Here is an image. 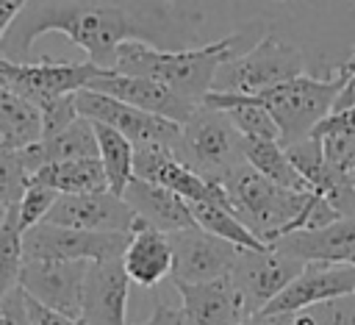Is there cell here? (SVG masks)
<instances>
[{
    "mask_svg": "<svg viewBox=\"0 0 355 325\" xmlns=\"http://www.w3.org/2000/svg\"><path fill=\"white\" fill-rule=\"evenodd\" d=\"M28 181L42 183L58 194H83V192H105V169L100 158H64L42 164Z\"/></svg>",
    "mask_w": 355,
    "mask_h": 325,
    "instance_id": "22",
    "label": "cell"
},
{
    "mask_svg": "<svg viewBox=\"0 0 355 325\" xmlns=\"http://www.w3.org/2000/svg\"><path fill=\"white\" fill-rule=\"evenodd\" d=\"M302 72H305L302 50L275 33H263L250 50H241L233 58L219 64L211 89L214 92L258 94L269 86L283 83Z\"/></svg>",
    "mask_w": 355,
    "mask_h": 325,
    "instance_id": "6",
    "label": "cell"
},
{
    "mask_svg": "<svg viewBox=\"0 0 355 325\" xmlns=\"http://www.w3.org/2000/svg\"><path fill=\"white\" fill-rule=\"evenodd\" d=\"M133 175L150 183L166 186L180 194L186 203H219L230 208L227 192L219 181H211L183 164L169 147H136L133 150ZM233 211V208H230Z\"/></svg>",
    "mask_w": 355,
    "mask_h": 325,
    "instance_id": "12",
    "label": "cell"
},
{
    "mask_svg": "<svg viewBox=\"0 0 355 325\" xmlns=\"http://www.w3.org/2000/svg\"><path fill=\"white\" fill-rule=\"evenodd\" d=\"M55 197H58V192H53V189L42 186V183H33V181H28V183H25V189H22L19 200L14 203V206H17V219H19L22 233H25L28 228H33V225L44 222V217H47V211L53 208Z\"/></svg>",
    "mask_w": 355,
    "mask_h": 325,
    "instance_id": "30",
    "label": "cell"
},
{
    "mask_svg": "<svg viewBox=\"0 0 355 325\" xmlns=\"http://www.w3.org/2000/svg\"><path fill=\"white\" fill-rule=\"evenodd\" d=\"M6 211H8V203H3V200H0V222H3V217H6Z\"/></svg>",
    "mask_w": 355,
    "mask_h": 325,
    "instance_id": "39",
    "label": "cell"
},
{
    "mask_svg": "<svg viewBox=\"0 0 355 325\" xmlns=\"http://www.w3.org/2000/svg\"><path fill=\"white\" fill-rule=\"evenodd\" d=\"M347 78H349V67L344 64L330 78H311L302 72L258 92V100L277 122L280 144H294L311 136V131L330 114Z\"/></svg>",
    "mask_w": 355,
    "mask_h": 325,
    "instance_id": "4",
    "label": "cell"
},
{
    "mask_svg": "<svg viewBox=\"0 0 355 325\" xmlns=\"http://www.w3.org/2000/svg\"><path fill=\"white\" fill-rule=\"evenodd\" d=\"M180 294V319L183 325H236L244 317L241 297L227 275L200 283L175 281Z\"/></svg>",
    "mask_w": 355,
    "mask_h": 325,
    "instance_id": "18",
    "label": "cell"
},
{
    "mask_svg": "<svg viewBox=\"0 0 355 325\" xmlns=\"http://www.w3.org/2000/svg\"><path fill=\"white\" fill-rule=\"evenodd\" d=\"M122 197L128 200V206L133 208L136 219L161 231V233H175V231H183V228H191L197 225L194 217H191V208L189 203L169 192L166 186H158V183H150L144 178H130Z\"/></svg>",
    "mask_w": 355,
    "mask_h": 325,
    "instance_id": "20",
    "label": "cell"
},
{
    "mask_svg": "<svg viewBox=\"0 0 355 325\" xmlns=\"http://www.w3.org/2000/svg\"><path fill=\"white\" fill-rule=\"evenodd\" d=\"M0 136L14 147H28L42 139L39 108L0 83Z\"/></svg>",
    "mask_w": 355,
    "mask_h": 325,
    "instance_id": "24",
    "label": "cell"
},
{
    "mask_svg": "<svg viewBox=\"0 0 355 325\" xmlns=\"http://www.w3.org/2000/svg\"><path fill=\"white\" fill-rule=\"evenodd\" d=\"M175 156L194 172L219 181L244 161V136L227 119L225 111L200 103L194 114L180 125Z\"/></svg>",
    "mask_w": 355,
    "mask_h": 325,
    "instance_id": "5",
    "label": "cell"
},
{
    "mask_svg": "<svg viewBox=\"0 0 355 325\" xmlns=\"http://www.w3.org/2000/svg\"><path fill=\"white\" fill-rule=\"evenodd\" d=\"M39 114H42V139L55 136L75 117H80L78 114V106H75V94H61V97L47 100L44 106H39Z\"/></svg>",
    "mask_w": 355,
    "mask_h": 325,
    "instance_id": "32",
    "label": "cell"
},
{
    "mask_svg": "<svg viewBox=\"0 0 355 325\" xmlns=\"http://www.w3.org/2000/svg\"><path fill=\"white\" fill-rule=\"evenodd\" d=\"M25 303H28V314H31L33 325H86L83 319H78V317H67V314H61V311H53V308L36 303V300L28 297V294H25Z\"/></svg>",
    "mask_w": 355,
    "mask_h": 325,
    "instance_id": "35",
    "label": "cell"
},
{
    "mask_svg": "<svg viewBox=\"0 0 355 325\" xmlns=\"http://www.w3.org/2000/svg\"><path fill=\"white\" fill-rule=\"evenodd\" d=\"M141 325H183V319H180V308L166 306L164 300H155L153 314H150L147 322H141Z\"/></svg>",
    "mask_w": 355,
    "mask_h": 325,
    "instance_id": "36",
    "label": "cell"
},
{
    "mask_svg": "<svg viewBox=\"0 0 355 325\" xmlns=\"http://www.w3.org/2000/svg\"><path fill=\"white\" fill-rule=\"evenodd\" d=\"M130 233H100L39 222L22 233L25 258H64V261H105L122 258Z\"/></svg>",
    "mask_w": 355,
    "mask_h": 325,
    "instance_id": "9",
    "label": "cell"
},
{
    "mask_svg": "<svg viewBox=\"0 0 355 325\" xmlns=\"http://www.w3.org/2000/svg\"><path fill=\"white\" fill-rule=\"evenodd\" d=\"M0 325H33L25 303V292L17 286L0 297Z\"/></svg>",
    "mask_w": 355,
    "mask_h": 325,
    "instance_id": "33",
    "label": "cell"
},
{
    "mask_svg": "<svg viewBox=\"0 0 355 325\" xmlns=\"http://www.w3.org/2000/svg\"><path fill=\"white\" fill-rule=\"evenodd\" d=\"M236 325H288V314H252Z\"/></svg>",
    "mask_w": 355,
    "mask_h": 325,
    "instance_id": "38",
    "label": "cell"
},
{
    "mask_svg": "<svg viewBox=\"0 0 355 325\" xmlns=\"http://www.w3.org/2000/svg\"><path fill=\"white\" fill-rule=\"evenodd\" d=\"M189 208H191L194 222L202 231H208V233H214V236H219V239H225V242H230V244H236L241 250H266L269 247L227 206H219V203H189Z\"/></svg>",
    "mask_w": 355,
    "mask_h": 325,
    "instance_id": "26",
    "label": "cell"
},
{
    "mask_svg": "<svg viewBox=\"0 0 355 325\" xmlns=\"http://www.w3.org/2000/svg\"><path fill=\"white\" fill-rule=\"evenodd\" d=\"M22 261H25L22 228H19V219H17V206L11 203L3 222H0V297L19 286Z\"/></svg>",
    "mask_w": 355,
    "mask_h": 325,
    "instance_id": "27",
    "label": "cell"
},
{
    "mask_svg": "<svg viewBox=\"0 0 355 325\" xmlns=\"http://www.w3.org/2000/svg\"><path fill=\"white\" fill-rule=\"evenodd\" d=\"M349 264H352V267H355V256H352V258H349Z\"/></svg>",
    "mask_w": 355,
    "mask_h": 325,
    "instance_id": "40",
    "label": "cell"
},
{
    "mask_svg": "<svg viewBox=\"0 0 355 325\" xmlns=\"http://www.w3.org/2000/svg\"><path fill=\"white\" fill-rule=\"evenodd\" d=\"M44 222L100 233H130L136 228V214L122 194L105 189L83 194H58Z\"/></svg>",
    "mask_w": 355,
    "mask_h": 325,
    "instance_id": "13",
    "label": "cell"
},
{
    "mask_svg": "<svg viewBox=\"0 0 355 325\" xmlns=\"http://www.w3.org/2000/svg\"><path fill=\"white\" fill-rule=\"evenodd\" d=\"M311 133H349L355 136V103L338 111H330Z\"/></svg>",
    "mask_w": 355,
    "mask_h": 325,
    "instance_id": "34",
    "label": "cell"
},
{
    "mask_svg": "<svg viewBox=\"0 0 355 325\" xmlns=\"http://www.w3.org/2000/svg\"><path fill=\"white\" fill-rule=\"evenodd\" d=\"M28 0H0V47H3V39L11 28V22L17 19V14L25 8Z\"/></svg>",
    "mask_w": 355,
    "mask_h": 325,
    "instance_id": "37",
    "label": "cell"
},
{
    "mask_svg": "<svg viewBox=\"0 0 355 325\" xmlns=\"http://www.w3.org/2000/svg\"><path fill=\"white\" fill-rule=\"evenodd\" d=\"M92 125H94V136H97V158L105 169L108 189L114 194H122L128 181L133 178V150L136 147L111 125H103V122H92Z\"/></svg>",
    "mask_w": 355,
    "mask_h": 325,
    "instance_id": "25",
    "label": "cell"
},
{
    "mask_svg": "<svg viewBox=\"0 0 355 325\" xmlns=\"http://www.w3.org/2000/svg\"><path fill=\"white\" fill-rule=\"evenodd\" d=\"M302 269V261L266 247V250H239V258L233 264V269L227 272V278L233 281L241 306H244V317L258 314L277 292L286 289V283Z\"/></svg>",
    "mask_w": 355,
    "mask_h": 325,
    "instance_id": "10",
    "label": "cell"
},
{
    "mask_svg": "<svg viewBox=\"0 0 355 325\" xmlns=\"http://www.w3.org/2000/svg\"><path fill=\"white\" fill-rule=\"evenodd\" d=\"M169 242H172V278L186 283H200L227 275L241 250L202 231L200 225L169 233Z\"/></svg>",
    "mask_w": 355,
    "mask_h": 325,
    "instance_id": "14",
    "label": "cell"
},
{
    "mask_svg": "<svg viewBox=\"0 0 355 325\" xmlns=\"http://www.w3.org/2000/svg\"><path fill=\"white\" fill-rule=\"evenodd\" d=\"M83 89H94V92H103V94H111L122 103H130L136 108H144L150 114H158V117H166L172 122H186L194 108L200 103L178 94L175 89L153 81V78H144V75H125V72H116V69H105L100 72L94 81H89V86Z\"/></svg>",
    "mask_w": 355,
    "mask_h": 325,
    "instance_id": "16",
    "label": "cell"
},
{
    "mask_svg": "<svg viewBox=\"0 0 355 325\" xmlns=\"http://www.w3.org/2000/svg\"><path fill=\"white\" fill-rule=\"evenodd\" d=\"M311 136L319 139L327 167L336 175L355 181V136L349 133H311Z\"/></svg>",
    "mask_w": 355,
    "mask_h": 325,
    "instance_id": "31",
    "label": "cell"
},
{
    "mask_svg": "<svg viewBox=\"0 0 355 325\" xmlns=\"http://www.w3.org/2000/svg\"><path fill=\"white\" fill-rule=\"evenodd\" d=\"M75 106H78L80 117H86L92 122L111 125L133 147H169V150L178 147L180 122L150 114L144 108H136L130 103H122V100L103 94V92H94V89H78Z\"/></svg>",
    "mask_w": 355,
    "mask_h": 325,
    "instance_id": "7",
    "label": "cell"
},
{
    "mask_svg": "<svg viewBox=\"0 0 355 325\" xmlns=\"http://www.w3.org/2000/svg\"><path fill=\"white\" fill-rule=\"evenodd\" d=\"M89 261L64 258H25L19 269V289L36 303L80 319V294Z\"/></svg>",
    "mask_w": 355,
    "mask_h": 325,
    "instance_id": "11",
    "label": "cell"
},
{
    "mask_svg": "<svg viewBox=\"0 0 355 325\" xmlns=\"http://www.w3.org/2000/svg\"><path fill=\"white\" fill-rule=\"evenodd\" d=\"M130 278L122 258L89 261L80 294V319L86 325H128Z\"/></svg>",
    "mask_w": 355,
    "mask_h": 325,
    "instance_id": "17",
    "label": "cell"
},
{
    "mask_svg": "<svg viewBox=\"0 0 355 325\" xmlns=\"http://www.w3.org/2000/svg\"><path fill=\"white\" fill-rule=\"evenodd\" d=\"M275 250L297 261H324V264H349L355 256V214L338 217L319 228H302L272 242Z\"/></svg>",
    "mask_w": 355,
    "mask_h": 325,
    "instance_id": "19",
    "label": "cell"
},
{
    "mask_svg": "<svg viewBox=\"0 0 355 325\" xmlns=\"http://www.w3.org/2000/svg\"><path fill=\"white\" fill-rule=\"evenodd\" d=\"M122 267H125L130 283H136L141 289L158 286L166 275H172L169 233H161L136 219V228L130 231V239L122 253Z\"/></svg>",
    "mask_w": 355,
    "mask_h": 325,
    "instance_id": "21",
    "label": "cell"
},
{
    "mask_svg": "<svg viewBox=\"0 0 355 325\" xmlns=\"http://www.w3.org/2000/svg\"><path fill=\"white\" fill-rule=\"evenodd\" d=\"M288 325H355V294H338L324 303L288 314Z\"/></svg>",
    "mask_w": 355,
    "mask_h": 325,
    "instance_id": "28",
    "label": "cell"
},
{
    "mask_svg": "<svg viewBox=\"0 0 355 325\" xmlns=\"http://www.w3.org/2000/svg\"><path fill=\"white\" fill-rule=\"evenodd\" d=\"M25 183H28V169L22 161V147H14L0 136V200L8 206L17 203Z\"/></svg>",
    "mask_w": 355,
    "mask_h": 325,
    "instance_id": "29",
    "label": "cell"
},
{
    "mask_svg": "<svg viewBox=\"0 0 355 325\" xmlns=\"http://www.w3.org/2000/svg\"><path fill=\"white\" fill-rule=\"evenodd\" d=\"M42 33H64L89 56L92 64L114 69L116 47L130 39L153 44L158 39V22L119 6L78 0H28L3 39V44H8L6 58H25Z\"/></svg>",
    "mask_w": 355,
    "mask_h": 325,
    "instance_id": "1",
    "label": "cell"
},
{
    "mask_svg": "<svg viewBox=\"0 0 355 325\" xmlns=\"http://www.w3.org/2000/svg\"><path fill=\"white\" fill-rule=\"evenodd\" d=\"M352 294H355V289H352Z\"/></svg>",
    "mask_w": 355,
    "mask_h": 325,
    "instance_id": "42",
    "label": "cell"
},
{
    "mask_svg": "<svg viewBox=\"0 0 355 325\" xmlns=\"http://www.w3.org/2000/svg\"><path fill=\"white\" fill-rule=\"evenodd\" d=\"M244 161L252 169H258L263 178H269V181H275L286 189L311 192L305 178L297 172L286 147L277 139H250V136H244Z\"/></svg>",
    "mask_w": 355,
    "mask_h": 325,
    "instance_id": "23",
    "label": "cell"
},
{
    "mask_svg": "<svg viewBox=\"0 0 355 325\" xmlns=\"http://www.w3.org/2000/svg\"><path fill=\"white\" fill-rule=\"evenodd\" d=\"M244 39H247V33H230V36L208 42V44L175 47V50L130 39L116 47L114 69L125 72V75L153 78V81L175 89L178 94H183L194 103H202V97L211 92L219 64L233 58L236 53H241Z\"/></svg>",
    "mask_w": 355,
    "mask_h": 325,
    "instance_id": "3",
    "label": "cell"
},
{
    "mask_svg": "<svg viewBox=\"0 0 355 325\" xmlns=\"http://www.w3.org/2000/svg\"><path fill=\"white\" fill-rule=\"evenodd\" d=\"M222 186L227 192L233 214L272 247L280 236L302 228H319L338 219L336 208L316 192H294L252 169L247 161L233 167Z\"/></svg>",
    "mask_w": 355,
    "mask_h": 325,
    "instance_id": "2",
    "label": "cell"
},
{
    "mask_svg": "<svg viewBox=\"0 0 355 325\" xmlns=\"http://www.w3.org/2000/svg\"><path fill=\"white\" fill-rule=\"evenodd\" d=\"M355 289V267L352 264H324L305 261L302 269L277 292L258 314H294L300 308L324 303L338 294H349Z\"/></svg>",
    "mask_w": 355,
    "mask_h": 325,
    "instance_id": "15",
    "label": "cell"
},
{
    "mask_svg": "<svg viewBox=\"0 0 355 325\" xmlns=\"http://www.w3.org/2000/svg\"><path fill=\"white\" fill-rule=\"evenodd\" d=\"M100 72H105V69L92 61L67 64V61L44 58V61L31 64V61H17V58L0 56V83L8 86L11 92H17L19 97L31 100L36 108L53 97L75 94L78 89L89 86V81H94Z\"/></svg>",
    "mask_w": 355,
    "mask_h": 325,
    "instance_id": "8",
    "label": "cell"
},
{
    "mask_svg": "<svg viewBox=\"0 0 355 325\" xmlns=\"http://www.w3.org/2000/svg\"><path fill=\"white\" fill-rule=\"evenodd\" d=\"M277 3H286V0H277Z\"/></svg>",
    "mask_w": 355,
    "mask_h": 325,
    "instance_id": "41",
    "label": "cell"
}]
</instances>
